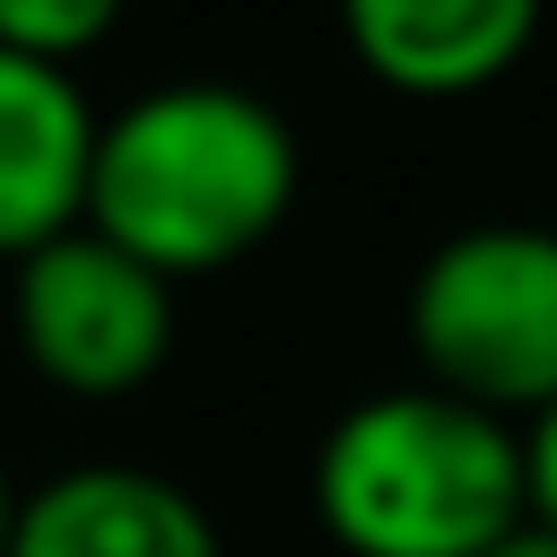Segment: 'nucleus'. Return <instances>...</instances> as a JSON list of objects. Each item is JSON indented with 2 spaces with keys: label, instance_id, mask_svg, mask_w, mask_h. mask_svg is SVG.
<instances>
[{
  "label": "nucleus",
  "instance_id": "1",
  "mask_svg": "<svg viewBox=\"0 0 557 557\" xmlns=\"http://www.w3.org/2000/svg\"><path fill=\"white\" fill-rule=\"evenodd\" d=\"M305 183L296 122L235 78H165L113 113H96L87 218L104 244L148 261L157 278H209L252 261Z\"/></svg>",
  "mask_w": 557,
  "mask_h": 557
},
{
  "label": "nucleus",
  "instance_id": "7",
  "mask_svg": "<svg viewBox=\"0 0 557 557\" xmlns=\"http://www.w3.org/2000/svg\"><path fill=\"white\" fill-rule=\"evenodd\" d=\"M87 157L96 104L70 70L0 52V261L70 235L87 218Z\"/></svg>",
  "mask_w": 557,
  "mask_h": 557
},
{
  "label": "nucleus",
  "instance_id": "6",
  "mask_svg": "<svg viewBox=\"0 0 557 557\" xmlns=\"http://www.w3.org/2000/svg\"><path fill=\"white\" fill-rule=\"evenodd\" d=\"M9 557H226L209 505L131 461H78L17 496Z\"/></svg>",
  "mask_w": 557,
  "mask_h": 557
},
{
  "label": "nucleus",
  "instance_id": "9",
  "mask_svg": "<svg viewBox=\"0 0 557 557\" xmlns=\"http://www.w3.org/2000/svg\"><path fill=\"white\" fill-rule=\"evenodd\" d=\"M522 479H531V522L557 531V409H540L522 426Z\"/></svg>",
  "mask_w": 557,
  "mask_h": 557
},
{
  "label": "nucleus",
  "instance_id": "5",
  "mask_svg": "<svg viewBox=\"0 0 557 557\" xmlns=\"http://www.w3.org/2000/svg\"><path fill=\"white\" fill-rule=\"evenodd\" d=\"M540 17L548 0H339V44L374 87L409 104H461L522 70Z\"/></svg>",
  "mask_w": 557,
  "mask_h": 557
},
{
  "label": "nucleus",
  "instance_id": "3",
  "mask_svg": "<svg viewBox=\"0 0 557 557\" xmlns=\"http://www.w3.org/2000/svg\"><path fill=\"white\" fill-rule=\"evenodd\" d=\"M400 322L435 392L531 426L540 409H557V226L540 218L453 226L409 270Z\"/></svg>",
  "mask_w": 557,
  "mask_h": 557
},
{
  "label": "nucleus",
  "instance_id": "2",
  "mask_svg": "<svg viewBox=\"0 0 557 557\" xmlns=\"http://www.w3.org/2000/svg\"><path fill=\"white\" fill-rule=\"evenodd\" d=\"M313 522L348 557H487L531 522L522 426L435 383L366 392L313 444Z\"/></svg>",
  "mask_w": 557,
  "mask_h": 557
},
{
  "label": "nucleus",
  "instance_id": "10",
  "mask_svg": "<svg viewBox=\"0 0 557 557\" xmlns=\"http://www.w3.org/2000/svg\"><path fill=\"white\" fill-rule=\"evenodd\" d=\"M487 557H557V531H548V522H522V531H505Z\"/></svg>",
  "mask_w": 557,
  "mask_h": 557
},
{
  "label": "nucleus",
  "instance_id": "4",
  "mask_svg": "<svg viewBox=\"0 0 557 557\" xmlns=\"http://www.w3.org/2000/svg\"><path fill=\"white\" fill-rule=\"evenodd\" d=\"M9 270V331L35 383H52L61 400H131L165 374L174 278H157L96 226H70Z\"/></svg>",
  "mask_w": 557,
  "mask_h": 557
},
{
  "label": "nucleus",
  "instance_id": "8",
  "mask_svg": "<svg viewBox=\"0 0 557 557\" xmlns=\"http://www.w3.org/2000/svg\"><path fill=\"white\" fill-rule=\"evenodd\" d=\"M131 0H0V52H26V61H87L113 26H122Z\"/></svg>",
  "mask_w": 557,
  "mask_h": 557
},
{
  "label": "nucleus",
  "instance_id": "11",
  "mask_svg": "<svg viewBox=\"0 0 557 557\" xmlns=\"http://www.w3.org/2000/svg\"><path fill=\"white\" fill-rule=\"evenodd\" d=\"M9 522H17V487H9V470H0V557H9Z\"/></svg>",
  "mask_w": 557,
  "mask_h": 557
}]
</instances>
